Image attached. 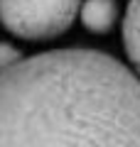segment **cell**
I'll list each match as a JSON object with an SVG mask.
<instances>
[{"mask_svg": "<svg viewBox=\"0 0 140 147\" xmlns=\"http://www.w3.org/2000/svg\"><path fill=\"white\" fill-rule=\"evenodd\" d=\"M22 59H25V57H22V52L15 47V44H10V42H0V74L10 71V69L17 66Z\"/></svg>", "mask_w": 140, "mask_h": 147, "instance_id": "5", "label": "cell"}, {"mask_svg": "<svg viewBox=\"0 0 140 147\" xmlns=\"http://www.w3.org/2000/svg\"><path fill=\"white\" fill-rule=\"evenodd\" d=\"M118 20V0H84L79 10V22L91 34H106Z\"/></svg>", "mask_w": 140, "mask_h": 147, "instance_id": "3", "label": "cell"}, {"mask_svg": "<svg viewBox=\"0 0 140 147\" xmlns=\"http://www.w3.org/2000/svg\"><path fill=\"white\" fill-rule=\"evenodd\" d=\"M84 0H0V25L30 42H49L74 25Z\"/></svg>", "mask_w": 140, "mask_h": 147, "instance_id": "2", "label": "cell"}, {"mask_svg": "<svg viewBox=\"0 0 140 147\" xmlns=\"http://www.w3.org/2000/svg\"><path fill=\"white\" fill-rule=\"evenodd\" d=\"M0 147H140V76L84 47L0 74Z\"/></svg>", "mask_w": 140, "mask_h": 147, "instance_id": "1", "label": "cell"}, {"mask_svg": "<svg viewBox=\"0 0 140 147\" xmlns=\"http://www.w3.org/2000/svg\"><path fill=\"white\" fill-rule=\"evenodd\" d=\"M123 47L133 71L140 76V0H130L123 17Z\"/></svg>", "mask_w": 140, "mask_h": 147, "instance_id": "4", "label": "cell"}]
</instances>
